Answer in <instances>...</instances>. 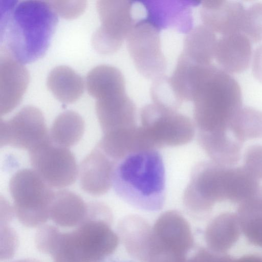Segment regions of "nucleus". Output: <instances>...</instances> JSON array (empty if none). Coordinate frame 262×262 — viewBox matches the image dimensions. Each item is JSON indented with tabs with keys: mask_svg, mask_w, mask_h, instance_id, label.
Instances as JSON below:
<instances>
[{
	"mask_svg": "<svg viewBox=\"0 0 262 262\" xmlns=\"http://www.w3.org/2000/svg\"><path fill=\"white\" fill-rule=\"evenodd\" d=\"M14 262H40L39 261L35 259H25L23 260H20Z\"/></svg>",
	"mask_w": 262,
	"mask_h": 262,
	"instance_id": "nucleus-33",
	"label": "nucleus"
},
{
	"mask_svg": "<svg viewBox=\"0 0 262 262\" xmlns=\"http://www.w3.org/2000/svg\"><path fill=\"white\" fill-rule=\"evenodd\" d=\"M84 128V120L79 114L66 111L55 119L49 131V138L53 144L68 148L80 140Z\"/></svg>",
	"mask_w": 262,
	"mask_h": 262,
	"instance_id": "nucleus-24",
	"label": "nucleus"
},
{
	"mask_svg": "<svg viewBox=\"0 0 262 262\" xmlns=\"http://www.w3.org/2000/svg\"><path fill=\"white\" fill-rule=\"evenodd\" d=\"M160 31L145 18L137 21L126 38L127 48L136 69L143 77L153 81L165 75L167 69Z\"/></svg>",
	"mask_w": 262,
	"mask_h": 262,
	"instance_id": "nucleus-10",
	"label": "nucleus"
},
{
	"mask_svg": "<svg viewBox=\"0 0 262 262\" xmlns=\"http://www.w3.org/2000/svg\"><path fill=\"white\" fill-rule=\"evenodd\" d=\"M112 186L124 202L140 209L157 211L165 198V170L156 149L130 154L115 163Z\"/></svg>",
	"mask_w": 262,
	"mask_h": 262,
	"instance_id": "nucleus-4",
	"label": "nucleus"
},
{
	"mask_svg": "<svg viewBox=\"0 0 262 262\" xmlns=\"http://www.w3.org/2000/svg\"><path fill=\"white\" fill-rule=\"evenodd\" d=\"M246 8L238 2L205 1L200 10L203 24L222 35L242 32Z\"/></svg>",
	"mask_w": 262,
	"mask_h": 262,
	"instance_id": "nucleus-16",
	"label": "nucleus"
},
{
	"mask_svg": "<svg viewBox=\"0 0 262 262\" xmlns=\"http://www.w3.org/2000/svg\"><path fill=\"white\" fill-rule=\"evenodd\" d=\"M87 208V203L75 192L68 190L54 191L50 219L60 226L77 227L83 221Z\"/></svg>",
	"mask_w": 262,
	"mask_h": 262,
	"instance_id": "nucleus-20",
	"label": "nucleus"
},
{
	"mask_svg": "<svg viewBox=\"0 0 262 262\" xmlns=\"http://www.w3.org/2000/svg\"><path fill=\"white\" fill-rule=\"evenodd\" d=\"M9 188L13 212L24 225L40 226L50 219L54 191L33 169L16 171L10 180Z\"/></svg>",
	"mask_w": 262,
	"mask_h": 262,
	"instance_id": "nucleus-7",
	"label": "nucleus"
},
{
	"mask_svg": "<svg viewBox=\"0 0 262 262\" xmlns=\"http://www.w3.org/2000/svg\"><path fill=\"white\" fill-rule=\"evenodd\" d=\"M4 8L1 51L23 64L42 57L58 22L49 1H11Z\"/></svg>",
	"mask_w": 262,
	"mask_h": 262,
	"instance_id": "nucleus-1",
	"label": "nucleus"
},
{
	"mask_svg": "<svg viewBox=\"0 0 262 262\" xmlns=\"http://www.w3.org/2000/svg\"><path fill=\"white\" fill-rule=\"evenodd\" d=\"M115 163L96 146L80 163L78 173L81 189L94 196L106 193L112 186Z\"/></svg>",
	"mask_w": 262,
	"mask_h": 262,
	"instance_id": "nucleus-14",
	"label": "nucleus"
},
{
	"mask_svg": "<svg viewBox=\"0 0 262 262\" xmlns=\"http://www.w3.org/2000/svg\"><path fill=\"white\" fill-rule=\"evenodd\" d=\"M232 128L237 137L244 141L262 138V111L242 106L232 123Z\"/></svg>",
	"mask_w": 262,
	"mask_h": 262,
	"instance_id": "nucleus-26",
	"label": "nucleus"
},
{
	"mask_svg": "<svg viewBox=\"0 0 262 262\" xmlns=\"http://www.w3.org/2000/svg\"><path fill=\"white\" fill-rule=\"evenodd\" d=\"M194 245L189 224L178 211L168 210L158 217L145 236L140 262H186Z\"/></svg>",
	"mask_w": 262,
	"mask_h": 262,
	"instance_id": "nucleus-6",
	"label": "nucleus"
},
{
	"mask_svg": "<svg viewBox=\"0 0 262 262\" xmlns=\"http://www.w3.org/2000/svg\"><path fill=\"white\" fill-rule=\"evenodd\" d=\"M258 194L260 195V196L262 198V188H259Z\"/></svg>",
	"mask_w": 262,
	"mask_h": 262,
	"instance_id": "nucleus-34",
	"label": "nucleus"
},
{
	"mask_svg": "<svg viewBox=\"0 0 262 262\" xmlns=\"http://www.w3.org/2000/svg\"><path fill=\"white\" fill-rule=\"evenodd\" d=\"M143 5L146 18L161 30L172 28L187 33L192 29L191 8L197 5L195 1H145Z\"/></svg>",
	"mask_w": 262,
	"mask_h": 262,
	"instance_id": "nucleus-17",
	"label": "nucleus"
},
{
	"mask_svg": "<svg viewBox=\"0 0 262 262\" xmlns=\"http://www.w3.org/2000/svg\"><path fill=\"white\" fill-rule=\"evenodd\" d=\"M251 61L252 73L254 77L262 83V44L253 51Z\"/></svg>",
	"mask_w": 262,
	"mask_h": 262,
	"instance_id": "nucleus-31",
	"label": "nucleus"
},
{
	"mask_svg": "<svg viewBox=\"0 0 262 262\" xmlns=\"http://www.w3.org/2000/svg\"><path fill=\"white\" fill-rule=\"evenodd\" d=\"M190 101L198 133L225 136L234 134L232 123L242 107V93L231 74L212 64L201 66L193 83Z\"/></svg>",
	"mask_w": 262,
	"mask_h": 262,
	"instance_id": "nucleus-2",
	"label": "nucleus"
},
{
	"mask_svg": "<svg viewBox=\"0 0 262 262\" xmlns=\"http://www.w3.org/2000/svg\"><path fill=\"white\" fill-rule=\"evenodd\" d=\"M97 146L115 162L133 153L156 149L142 127L137 125L104 134Z\"/></svg>",
	"mask_w": 262,
	"mask_h": 262,
	"instance_id": "nucleus-19",
	"label": "nucleus"
},
{
	"mask_svg": "<svg viewBox=\"0 0 262 262\" xmlns=\"http://www.w3.org/2000/svg\"><path fill=\"white\" fill-rule=\"evenodd\" d=\"M233 262H262V256L257 254L246 255L237 259L234 258Z\"/></svg>",
	"mask_w": 262,
	"mask_h": 262,
	"instance_id": "nucleus-32",
	"label": "nucleus"
},
{
	"mask_svg": "<svg viewBox=\"0 0 262 262\" xmlns=\"http://www.w3.org/2000/svg\"><path fill=\"white\" fill-rule=\"evenodd\" d=\"M217 41L214 32L203 24L199 25L186 33L181 53L197 63L212 64Z\"/></svg>",
	"mask_w": 262,
	"mask_h": 262,
	"instance_id": "nucleus-23",
	"label": "nucleus"
},
{
	"mask_svg": "<svg viewBox=\"0 0 262 262\" xmlns=\"http://www.w3.org/2000/svg\"><path fill=\"white\" fill-rule=\"evenodd\" d=\"M113 214L104 203H88L82 222L71 232H60L50 254L53 262H102L117 248L119 238L111 228Z\"/></svg>",
	"mask_w": 262,
	"mask_h": 262,
	"instance_id": "nucleus-5",
	"label": "nucleus"
},
{
	"mask_svg": "<svg viewBox=\"0 0 262 262\" xmlns=\"http://www.w3.org/2000/svg\"><path fill=\"white\" fill-rule=\"evenodd\" d=\"M233 259L226 253L216 252L208 248H201L187 262H233Z\"/></svg>",
	"mask_w": 262,
	"mask_h": 262,
	"instance_id": "nucleus-30",
	"label": "nucleus"
},
{
	"mask_svg": "<svg viewBox=\"0 0 262 262\" xmlns=\"http://www.w3.org/2000/svg\"><path fill=\"white\" fill-rule=\"evenodd\" d=\"M47 85L54 96L65 104L76 101L84 90L82 77L72 69L65 66L56 67L50 72Z\"/></svg>",
	"mask_w": 262,
	"mask_h": 262,
	"instance_id": "nucleus-22",
	"label": "nucleus"
},
{
	"mask_svg": "<svg viewBox=\"0 0 262 262\" xmlns=\"http://www.w3.org/2000/svg\"><path fill=\"white\" fill-rule=\"evenodd\" d=\"M242 33L251 41L262 40V2L255 3L246 8Z\"/></svg>",
	"mask_w": 262,
	"mask_h": 262,
	"instance_id": "nucleus-27",
	"label": "nucleus"
},
{
	"mask_svg": "<svg viewBox=\"0 0 262 262\" xmlns=\"http://www.w3.org/2000/svg\"><path fill=\"white\" fill-rule=\"evenodd\" d=\"M29 152L33 169L51 188L61 189L76 180L79 168L73 153L50 140Z\"/></svg>",
	"mask_w": 262,
	"mask_h": 262,
	"instance_id": "nucleus-11",
	"label": "nucleus"
},
{
	"mask_svg": "<svg viewBox=\"0 0 262 262\" xmlns=\"http://www.w3.org/2000/svg\"><path fill=\"white\" fill-rule=\"evenodd\" d=\"M49 140L44 116L35 106H24L10 119H1V147L10 146L29 151Z\"/></svg>",
	"mask_w": 262,
	"mask_h": 262,
	"instance_id": "nucleus-13",
	"label": "nucleus"
},
{
	"mask_svg": "<svg viewBox=\"0 0 262 262\" xmlns=\"http://www.w3.org/2000/svg\"><path fill=\"white\" fill-rule=\"evenodd\" d=\"M29 75L23 64L2 53L0 59V113L5 115L20 102L27 88Z\"/></svg>",
	"mask_w": 262,
	"mask_h": 262,
	"instance_id": "nucleus-15",
	"label": "nucleus"
},
{
	"mask_svg": "<svg viewBox=\"0 0 262 262\" xmlns=\"http://www.w3.org/2000/svg\"><path fill=\"white\" fill-rule=\"evenodd\" d=\"M57 14L67 19L75 18L84 11L86 1H49Z\"/></svg>",
	"mask_w": 262,
	"mask_h": 262,
	"instance_id": "nucleus-29",
	"label": "nucleus"
},
{
	"mask_svg": "<svg viewBox=\"0 0 262 262\" xmlns=\"http://www.w3.org/2000/svg\"><path fill=\"white\" fill-rule=\"evenodd\" d=\"M133 3L126 0L97 2L101 26L93 34L92 43L98 53L110 55L121 48L138 20L134 16Z\"/></svg>",
	"mask_w": 262,
	"mask_h": 262,
	"instance_id": "nucleus-9",
	"label": "nucleus"
},
{
	"mask_svg": "<svg viewBox=\"0 0 262 262\" xmlns=\"http://www.w3.org/2000/svg\"><path fill=\"white\" fill-rule=\"evenodd\" d=\"M241 232L236 214L224 212L209 223L204 237L209 249L216 252L226 253L236 243Z\"/></svg>",
	"mask_w": 262,
	"mask_h": 262,
	"instance_id": "nucleus-21",
	"label": "nucleus"
},
{
	"mask_svg": "<svg viewBox=\"0 0 262 262\" xmlns=\"http://www.w3.org/2000/svg\"><path fill=\"white\" fill-rule=\"evenodd\" d=\"M140 126L157 149L184 145L195 133L194 123L188 116L155 103L140 110Z\"/></svg>",
	"mask_w": 262,
	"mask_h": 262,
	"instance_id": "nucleus-8",
	"label": "nucleus"
},
{
	"mask_svg": "<svg viewBox=\"0 0 262 262\" xmlns=\"http://www.w3.org/2000/svg\"><path fill=\"white\" fill-rule=\"evenodd\" d=\"M95 98L96 113L103 134L137 126L136 105L126 93L124 77L104 87Z\"/></svg>",
	"mask_w": 262,
	"mask_h": 262,
	"instance_id": "nucleus-12",
	"label": "nucleus"
},
{
	"mask_svg": "<svg viewBox=\"0 0 262 262\" xmlns=\"http://www.w3.org/2000/svg\"><path fill=\"white\" fill-rule=\"evenodd\" d=\"M252 55L251 41L244 33L237 32L217 39L214 58L220 68L231 74L247 69Z\"/></svg>",
	"mask_w": 262,
	"mask_h": 262,
	"instance_id": "nucleus-18",
	"label": "nucleus"
},
{
	"mask_svg": "<svg viewBox=\"0 0 262 262\" xmlns=\"http://www.w3.org/2000/svg\"><path fill=\"white\" fill-rule=\"evenodd\" d=\"M244 167L254 177L262 179V145L249 147L244 156Z\"/></svg>",
	"mask_w": 262,
	"mask_h": 262,
	"instance_id": "nucleus-28",
	"label": "nucleus"
},
{
	"mask_svg": "<svg viewBox=\"0 0 262 262\" xmlns=\"http://www.w3.org/2000/svg\"><path fill=\"white\" fill-rule=\"evenodd\" d=\"M259 189L258 180L244 167L203 161L192 169L183 202L190 214L203 217L216 203L228 201L241 204L254 196Z\"/></svg>",
	"mask_w": 262,
	"mask_h": 262,
	"instance_id": "nucleus-3",
	"label": "nucleus"
},
{
	"mask_svg": "<svg viewBox=\"0 0 262 262\" xmlns=\"http://www.w3.org/2000/svg\"><path fill=\"white\" fill-rule=\"evenodd\" d=\"M241 232L252 245L262 247V199L257 193L239 204L235 213Z\"/></svg>",
	"mask_w": 262,
	"mask_h": 262,
	"instance_id": "nucleus-25",
	"label": "nucleus"
}]
</instances>
